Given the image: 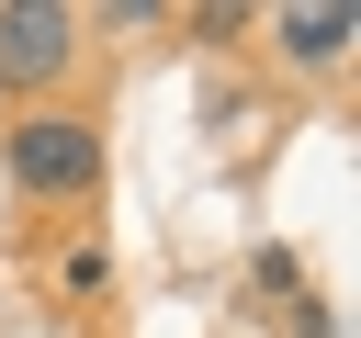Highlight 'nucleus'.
<instances>
[{
  "instance_id": "f257e3e1",
  "label": "nucleus",
  "mask_w": 361,
  "mask_h": 338,
  "mask_svg": "<svg viewBox=\"0 0 361 338\" xmlns=\"http://www.w3.org/2000/svg\"><path fill=\"white\" fill-rule=\"evenodd\" d=\"M11 180H23L34 203H79V192L102 180V124H90V113H23V124H11Z\"/></svg>"
},
{
  "instance_id": "f03ea898",
  "label": "nucleus",
  "mask_w": 361,
  "mask_h": 338,
  "mask_svg": "<svg viewBox=\"0 0 361 338\" xmlns=\"http://www.w3.org/2000/svg\"><path fill=\"white\" fill-rule=\"evenodd\" d=\"M79 56V23L56 0H0V79H56Z\"/></svg>"
},
{
  "instance_id": "7ed1b4c3",
  "label": "nucleus",
  "mask_w": 361,
  "mask_h": 338,
  "mask_svg": "<svg viewBox=\"0 0 361 338\" xmlns=\"http://www.w3.org/2000/svg\"><path fill=\"white\" fill-rule=\"evenodd\" d=\"M350 34H361V23H350L338 0H305V11H282V56H293V68H338V56H350Z\"/></svg>"
}]
</instances>
